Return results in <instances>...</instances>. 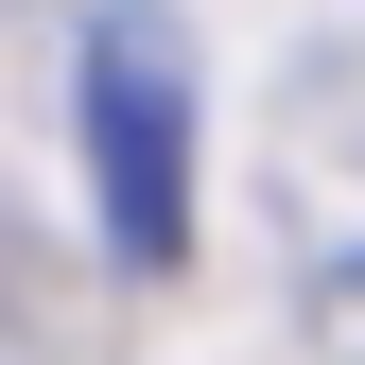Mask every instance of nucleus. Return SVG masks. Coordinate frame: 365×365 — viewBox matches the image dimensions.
I'll list each match as a JSON object with an SVG mask.
<instances>
[{
  "mask_svg": "<svg viewBox=\"0 0 365 365\" xmlns=\"http://www.w3.org/2000/svg\"><path fill=\"white\" fill-rule=\"evenodd\" d=\"M87 209H105V244L140 279L192 261V35L157 0L87 18Z\"/></svg>",
  "mask_w": 365,
  "mask_h": 365,
  "instance_id": "nucleus-1",
  "label": "nucleus"
}]
</instances>
